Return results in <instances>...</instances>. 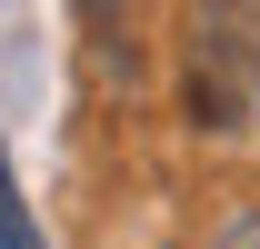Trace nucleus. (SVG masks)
Listing matches in <instances>:
<instances>
[{"mask_svg": "<svg viewBox=\"0 0 260 249\" xmlns=\"http://www.w3.org/2000/svg\"><path fill=\"white\" fill-rule=\"evenodd\" d=\"M220 249H260V210H240V219H230V229H220Z\"/></svg>", "mask_w": 260, "mask_h": 249, "instance_id": "nucleus-2", "label": "nucleus"}, {"mask_svg": "<svg viewBox=\"0 0 260 249\" xmlns=\"http://www.w3.org/2000/svg\"><path fill=\"white\" fill-rule=\"evenodd\" d=\"M0 229H10V249H40V229H30V199L10 189V210H0Z\"/></svg>", "mask_w": 260, "mask_h": 249, "instance_id": "nucleus-1", "label": "nucleus"}, {"mask_svg": "<svg viewBox=\"0 0 260 249\" xmlns=\"http://www.w3.org/2000/svg\"><path fill=\"white\" fill-rule=\"evenodd\" d=\"M80 10H100V0H80Z\"/></svg>", "mask_w": 260, "mask_h": 249, "instance_id": "nucleus-3", "label": "nucleus"}]
</instances>
